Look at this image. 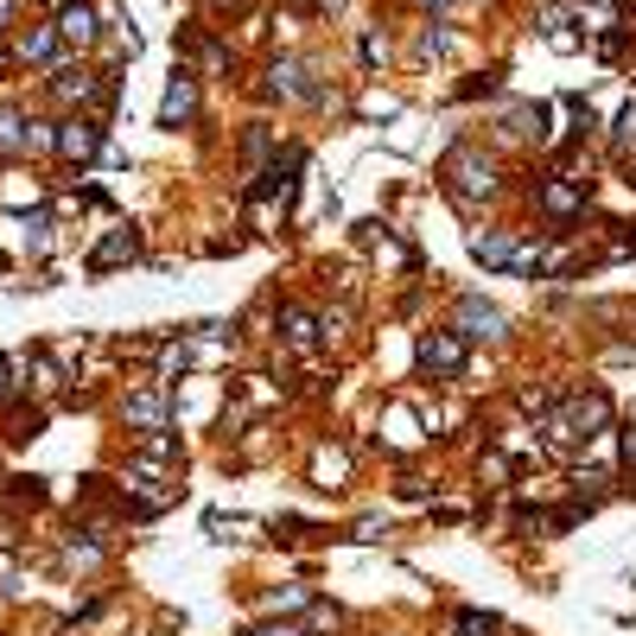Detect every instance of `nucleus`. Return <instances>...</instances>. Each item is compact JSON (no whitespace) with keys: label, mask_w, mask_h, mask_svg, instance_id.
Instances as JSON below:
<instances>
[{"label":"nucleus","mask_w":636,"mask_h":636,"mask_svg":"<svg viewBox=\"0 0 636 636\" xmlns=\"http://www.w3.org/2000/svg\"><path fill=\"white\" fill-rule=\"evenodd\" d=\"M382 427H388V446H413V440H420L408 408H388V420H382Z\"/></svg>","instance_id":"obj_19"},{"label":"nucleus","mask_w":636,"mask_h":636,"mask_svg":"<svg viewBox=\"0 0 636 636\" xmlns=\"http://www.w3.org/2000/svg\"><path fill=\"white\" fill-rule=\"evenodd\" d=\"M7 20H13V0H0V33H7Z\"/></svg>","instance_id":"obj_25"},{"label":"nucleus","mask_w":636,"mask_h":636,"mask_svg":"<svg viewBox=\"0 0 636 636\" xmlns=\"http://www.w3.org/2000/svg\"><path fill=\"white\" fill-rule=\"evenodd\" d=\"M624 471H636V427H624Z\"/></svg>","instance_id":"obj_23"},{"label":"nucleus","mask_w":636,"mask_h":636,"mask_svg":"<svg viewBox=\"0 0 636 636\" xmlns=\"http://www.w3.org/2000/svg\"><path fill=\"white\" fill-rule=\"evenodd\" d=\"M541 211H548L554 224H573V217L586 211V179H548V185H541Z\"/></svg>","instance_id":"obj_4"},{"label":"nucleus","mask_w":636,"mask_h":636,"mask_svg":"<svg viewBox=\"0 0 636 636\" xmlns=\"http://www.w3.org/2000/svg\"><path fill=\"white\" fill-rule=\"evenodd\" d=\"M58 153H64V159H96V153H103L96 121H64V128H58Z\"/></svg>","instance_id":"obj_11"},{"label":"nucleus","mask_w":636,"mask_h":636,"mask_svg":"<svg viewBox=\"0 0 636 636\" xmlns=\"http://www.w3.org/2000/svg\"><path fill=\"white\" fill-rule=\"evenodd\" d=\"M13 388V357H0V395Z\"/></svg>","instance_id":"obj_24"},{"label":"nucleus","mask_w":636,"mask_h":636,"mask_svg":"<svg viewBox=\"0 0 636 636\" xmlns=\"http://www.w3.org/2000/svg\"><path fill=\"white\" fill-rule=\"evenodd\" d=\"M191 115H197V76L179 71L166 83V103H159V128H185Z\"/></svg>","instance_id":"obj_5"},{"label":"nucleus","mask_w":636,"mask_h":636,"mask_svg":"<svg viewBox=\"0 0 636 636\" xmlns=\"http://www.w3.org/2000/svg\"><path fill=\"white\" fill-rule=\"evenodd\" d=\"M300 64H293V58H280V64H274V71H267V89H274V96H287V103H293V96H305V83H300Z\"/></svg>","instance_id":"obj_13"},{"label":"nucleus","mask_w":636,"mask_h":636,"mask_svg":"<svg viewBox=\"0 0 636 636\" xmlns=\"http://www.w3.org/2000/svg\"><path fill=\"white\" fill-rule=\"evenodd\" d=\"M446 179L458 197H490L496 191V159H484V153H471V147H458L446 159Z\"/></svg>","instance_id":"obj_2"},{"label":"nucleus","mask_w":636,"mask_h":636,"mask_svg":"<svg viewBox=\"0 0 636 636\" xmlns=\"http://www.w3.org/2000/svg\"><path fill=\"white\" fill-rule=\"evenodd\" d=\"M51 96H58V103H103V96H109V83H96V71L64 64V71H51Z\"/></svg>","instance_id":"obj_8"},{"label":"nucleus","mask_w":636,"mask_h":636,"mask_svg":"<svg viewBox=\"0 0 636 636\" xmlns=\"http://www.w3.org/2000/svg\"><path fill=\"white\" fill-rule=\"evenodd\" d=\"M337 624H344V617H337V604H305V624H300V631L305 636H332Z\"/></svg>","instance_id":"obj_17"},{"label":"nucleus","mask_w":636,"mask_h":636,"mask_svg":"<svg viewBox=\"0 0 636 636\" xmlns=\"http://www.w3.org/2000/svg\"><path fill=\"white\" fill-rule=\"evenodd\" d=\"M274 611H280V604H287V611H300V604H312V586H287V592H274Z\"/></svg>","instance_id":"obj_21"},{"label":"nucleus","mask_w":636,"mask_h":636,"mask_svg":"<svg viewBox=\"0 0 636 636\" xmlns=\"http://www.w3.org/2000/svg\"><path fill=\"white\" fill-rule=\"evenodd\" d=\"M523 236H516V229H490V236H478V242H471V255H478V262L484 267H509V274H516V262H523Z\"/></svg>","instance_id":"obj_6"},{"label":"nucleus","mask_w":636,"mask_h":636,"mask_svg":"<svg viewBox=\"0 0 636 636\" xmlns=\"http://www.w3.org/2000/svg\"><path fill=\"white\" fill-rule=\"evenodd\" d=\"M26 141H33V134H26V121H20L13 109H0V153H20Z\"/></svg>","instance_id":"obj_18"},{"label":"nucleus","mask_w":636,"mask_h":636,"mask_svg":"<svg viewBox=\"0 0 636 636\" xmlns=\"http://www.w3.org/2000/svg\"><path fill=\"white\" fill-rule=\"evenodd\" d=\"M51 51H58V26H33L26 45H20V58H26V64H45Z\"/></svg>","instance_id":"obj_15"},{"label":"nucleus","mask_w":636,"mask_h":636,"mask_svg":"<svg viewBox=\"0 0 636 636\" xmlns=\"http://www.w3.org/2000/svg\"><path fill=\"white\" fill-rule=\"evenodd\" d=\"M249 636H305V631H300V624H255Z\"/></svg>","instance_id":"obj_22"},{"label":"nucleus","mask_w":636,"mask_h":636,"mask_svg":"<svg viewBox=\"0 0 636 636\" xmlns=\"http://www.w3.org/2000/svg\"><path fill=\"white\" fill-rule=\"evenodd\" d=\"M141 255V229H109L103 242H96V255H89V274H109V267H128Z\"/></svg>","instance_id":"obj_7"},{"label":"nucleus","mask_w":636,"mask_h":636,"mask_svg":"<svg viewBox=\"0 0 636 636\" xmlns=\"http://www.w3.org/2000/svg\"><path fill=\"white\" fill-rule=\"evenodd\" d=\"M58 38H71V45H89V38H96V13H89V0H71V7L58 13Z\"/></svg>","instance_id":"obj_12"},{"label":"nucleus","mask_w":636,"mask_h":636,"mask_svg":"<svg viewBox=\"0 0 636 636\" xmlns=\"http://www.w3.org/2000/svg\"><path fill=\"white\" fill-rule=\"evenodd\" d=\"M0 64H7V51H0Z\"/></svg>","instance_id":"obj_27"},{"label":"nucleus","mask_w":636,"mask_h":636,"mask_svg":"<svg viewBox=\"0 0 636 636\" xmlns=\"http://www.w3.org/2000/svg\"><path fill=\"white\" fill-rule=\"evenodd\" d=\"M420 370L440 375V382H452V375L465 370V337L458 332H427L420 337Z\"/></svg>","instance_id":"obj_3"},{"label":"nucleus","mask_w":636,"mask_h":636,"mask_svg":"<svg viewBox=\"0 0 636 636\" xmlns=\"http://www.w3.org/2000/svg\"><path fill=\"white\" fill-rule=\"evenodd\" d=\"M420 7H446V0H420Z\"/></svg>","instance_id":"obj_26"},{"label":"nucleus","mask_w":636,"mask_h":636,"mask_svg":"<svg viewBox=\"0 0 636 636\" xmlns=\"http://www.w3.org/2000/svg\"><path fill=\"white\" fill-rule=\"evenodd\" d=\"M280 337H287L293 350H312V344L325 337V325H319V312H305V305H280Z\"/></svg>","instance_id":"obj_9"},{"label":"nucleus","mask_w":636,"mask_h":636,"mask_svg":"<svg viewBox=\"0 0 636 636\" xmlns=\"http://www.w3.org/2000/svg\"><path fill=\"white\" fill-rule=\"evenodd\" d=\"M458 636H503V617H490V611H458Z\"/></svg>","instance_id":"obj_16"},{"label":"nucleus","mask_w":636,"mask_h":636,"mask_svg":"<svg viewBox=\"0 0 636 636\" xmlns=\"http://www.w3.org/2000/svg\"><path fill=\"white\" fill-rule=\"evenodd\" d=\"M121 420H128V427H141V433H166V420H172V388H166V382L134 388V395L121 401Z\"/></svg>","instance_id":"obj_1"},{"label":"nucleus","mask_w":636,"mask_h":636,"mask_svg":"<svg viewBox=\"0 0 636 636\" xmlns=\"http://www.w3.org/2000/svg\"><path fill=\"white\" fill-rule=\"evenodd\" d=\"M300 7H305V0H300Z\"/></svg>","instance_id":"obj_28"},{"label":"nucleus","mask_w":636,"mask_h":636,"mask_svg":"<svg viewBox=\"0 0 636 636\" xmlns=\"http://www.w3.org/2000/svg\"><path fill=\"white\" fill-rule=\"evenodd\" d=\"M312 478H319V490H337L344 478H350V452H319V465H312Z\"/></svg>","instance_id":"obj_14"},{"label":"nucleus","mask_w":636,"mask_h":636,"mask_svg":"<svg viewBox=\"0 0 636 636\" xmlns=\"http://www.w3.org/2000/svg\"><path fill=\"white\" fill-rule=\"evenodd\" d=\"M458 337H503V312L484 300H458Z\"/></svg>","instance_id":"obj_10"},{"label":"nucleus","mask_w":636,"mask_h":636,"mask_svg":"<svg viewBox=\"0 0 636 636\" xmlns=\"http://www.w3.org/2000/svg\"><path fill=\"white\" fill-rule=\"evenodd\" d=\"M611 141H617V159H636V103L617 115V134H611Z\"/></svg>","instance_id":"obj_20"}]
</instances>
